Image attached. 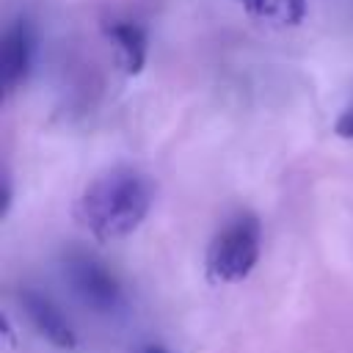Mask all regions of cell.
Segmentation results:
<instances>
[{"label": "cell", "instance_id": "3957f363", "mask_svg": "<svg viewBox=\"0 0 353 353\" xmlns=\"http://www.w3.org/2000/svg\"><path fill=\"white\" fill-rule=\"evenodd\" d=\"M61 270L72 292L97 314H119L127 309V295L116 273L94 254L83 248H72L61 259Z\"/></svg>", "mask_w": 353, "mask_h": 353}, {"label": "cell", "instance_id": "8992f818", "mask_svg": "<svg viewBox=\"0 0 353 353\" xmlns=\"http://www.w3.org/2000/svg\"><path fill=\"white\" fill-rule=\"evenodd\" d=\"M102 33L110 39V44L119 50V58L124 63L127 74H138L146 66V30L132 19H110L102 25Z\"/></svg>", "mask_w": 353, "mask_h": 353}, {"label": "cell", "instance_id": "ba28073f", "mask_svg": "<svg viewBox=\"0 0 353 353\" xmlns=\"http://www.w3.org/2000/svg\"><path fill=\"white\" fill-rule=\"evenodd\" d=\"M334 130H336V135H339V138H353V108H347V110L336 119Z\"/></svg>", "mask_w": 353, "mask_h": 353}, {"label": "cell", "instance_id": "277c9868", "mask_svg": "<svg viewBox=\"0 0 353 353\" xmlns=\"http://www.w3.org/2000/svg\"><path fill=\"white\" fill-rule=\"evenodd\" d=\"M19 309L28 317V323L33 325V331L50 342L58 350H74L77 347V334L69 325V320L63 317V312L39 290L33 287H22L19 290Z\"/></svg>", "mask_w": 353, "mask_h": 353}, {"label": "cell", "instance_id": "9c48e42d", "mask_svg": "<svg viewBox=\"0 0 353 353\" xmlns=\"http://www.w3.org/2000/svg\"><path fill=\"white\" fill-rule=\"evenodd\" d=\"M143 353H168V350L160 347V345H149V347H143Z\"/></svg>", "mask_w": 353, "mask_h": 353}, {"label": "cell", "instance_id": "7a4b0ae2", "mask_svg": "<svg viewBox=\"0 0 353 353\" xmlns=\"http://www.w3.org/2000/svg\"><path fill=\"white\" fill-rule=\"evenodd\" d=\"M262 251V226L256 215L237 212L212 237L207 248V276L215 284H237L251 276Z\"/></svg>", "mask_w": 353, "mask_h": 353}, {"label": "cell", "instance_id": "52a82bcc", "mask_svg": "<svg viewBox=\"0 0 353 353\" xmlns=\"http://www.w3.org/2000/svg\"><path fill=\"white\" fill-rule=\"evenodd\" d=\"M237 3L251 17L270 22V25H281V28L301 25L306 19V11H309L306 0H237Z\"/></svg>", "mask_w": 353, "mask_h": 353}, {"label": "cell", "instance_id": "5b68a950", "mask_svg": "<svg viewBox=\"0 0 353 353\" xmlns=\"http://www.w3.org/2000/svg\"><path fill=\"white\" fill-rule=\"evenodd\" d=\"M30 63H33V30L28 19H17L6 30L3 47H0V72H3L6 97H11L25 83Z\"/></svg>", "mask_w": 353, "mask_h": 353}, {"label": "cell", "instance_id": "6da1fadb", "mask_svg": "<svg viewBox=\"0 0 353 353\" xmlns=\"http://www.w3.org/2000/svg\"><path fill=\"white\" fill-rule=\"evenodd\" d=\"M154 201L152 182L127 165L99 174L77 199V221L99 243L132 234L149 215Z\"/></svg>", "mask_w": 353, "mask_h": 353}]
</instances>
